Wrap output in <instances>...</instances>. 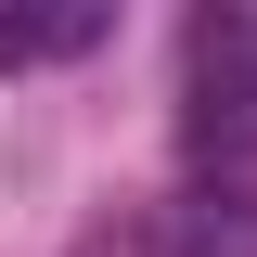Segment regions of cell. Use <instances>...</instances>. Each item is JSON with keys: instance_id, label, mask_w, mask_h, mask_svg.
I'll return each mask as SVG.
<instances>
[{"instance_id": "cell-1", "label": "cell", "mask_w": 257, "mask_h": 257, "mask_svg": "<svg viewBox=\"0 0 257 257\" xmlns=\"http://www.w3.org/2000/svg\"><path fill=\"white\" fill-rule=\"evenodd\" d=\"M103 39V0H0V77L26 64H77Z\"/></svg>"}, {"instance_id": "cell-2", "label": "cell", "mask_w": 257, "mask_h": 257, "mask_svg": "<svg viewBox=\"0 0 257 257\" xmlns=\"http://www.w3.org/2000/svg\"><path fill=\"white\" fill-rule=\"evenodd\" d=\"M155 257H257V206L244 193H180L155 219Z\"/></svg>"}]
</instances>
